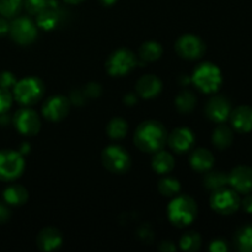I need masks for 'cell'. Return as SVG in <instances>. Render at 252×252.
<instances>
[{
	"label": "cell",
	"mask_w": 252,
	"mask_h": 252,
	"mask_svg": "<svg viewBox=\"0 0 252 252\" xmlns=\"http://www.w3.org/2000/svg\"><path fill=\"white\" fill-rule=\"evenodd\" d=\"M167 142V132L158 121H145L138 126L134 133V143L142 152L157 153Z\"/></svg>",
	"instance_id": "1"
},
{
	"label": "cell",
	"mask_w": 252,
	"mask_h": 252,
	"mask_svg": "<svg viewBox=\"0 0 252 252\" xmlns=\"http://www.w3.org/2000/svg\"><path fill=\"white\" fill-rule=\"evenodd\" d=\"M167 217L177 228L189 225L197 217L196 202L189 196H176L167 207Z\"/></svg>",
	"instance_id": "2"
},
{
	"label": "cell",
	"mask_w": 252,
	"mask_h": 252,
	"mask_svg": "<svg viewBox=\"0 0 252 252\" xmlns=\"http://www.w3.org/2000/svg\"><path fill=\"white\" fill-rule=\"evenodd\" d=\"M191 80L202 93L214 94L220 89L223 76L220 69L216 64L204 62L194 69Z\"/></svg>",
	"instance_id": "3"
},
{
	"label": "cell",
	"mask_w": 252,
	"mask_h": 252,
	"mask_svg": "<svg viewBox=\"0 0 252 252\" xmlns=\"http://www.w3.org/2000/svg\"><path fill=\"white\" fill-rule=\"evenodd\" d=\"M44 93V85L41 79L36 76L24 78L16 81L14 85V97L24 106H31L42 97Z\"/></svg>",
	"instance_id": "4"
},
{
	"label": "cell",
	"mask_w": 252,
	"mask_h": 252,
	"mask_svg": "<svg viewBox=\"0 0 252 252\" xmlns=\"http://www.w3.org/2000/svg\"><path fill=\"white\" fill-rule=\"evenodd\" d=\"M137 65L134 53L127 48H120L113 52L106 62V69L112 76H123L132 71Z\"/></svg>",
	"instance_id": "5"
},
{
	"label": "cell",
	"mask_w": 252,
	"mask_h": 252,
	"mask_svg": "<svg viewBox=\"0 0 252 252\" xmlns=\"http://www.w3.org/2000/svg\"><path fill=\"white\" fill-rule=\"evenodd\" d=\"M102 164L113 174H125L130 167V157L120 145H108L102 152Z\"/></svg>",
	"instance_id": "6"
},
{
	"label": "cell",
	"mask_w": 252,
	"mask_h": 252,
	"mask_svg": "<svg viewBox=\"0 0 252 252\" xmlns=\"http://www.w3.org/2000/svg\"><path fill=\"white\" fill-rule=\"evenodd\" d=\"M25 160L21 153L14 150H0V180L12 181L22 174Z\"/></svg>",
	"instance_id": "7"
},
{
	"label": "cell",
	"mask_w": 252,
	"mask_h": 252,
	"mask_svg": "<svg viewBox=\"0 0 252 252\" xmlns=\"http://www.w3.org/2000/svg\"><path fill=\"white\" fill-rule=\"evenodd\" d=\"M240 206V198L235 189H228L225 187L213 191L211 196V207L217 213L229 216L238 211Z\"/></svg>",
	"instance_id": "8"
},
{
	"label": "cell",
	"mask_w": 252,
	"mask_h": 252,
	"mask_svg": "<svg viewBox=\"0 0 252 252\" xmlns=\"http://www.w3.org/2000/svg\"><path fill=\"white\" fill-rule=\"evenodd\" d=\"M175 49L180 57L192 61V59H198L203 56L206 52V44L198 36L184 34L177 39Z\"/></svg>",
	"instance_id": "9"
},
{
	"label": "cell",
	"mask_w": 252,
	"mask_h": 252,
	"mask_svg": "<svg viewBox=\"0 0 252 252\" xmlns=\"http://www.w3.org/2000/svg\"><path fill=\"white\" fill-rule=\"evenodd\" d=\"M11 38L19 44H30L36 39V25L29 17H17L11 22L9 29Z\"/></svg>",
	"instance_id": "10"
},
{
	"label": "cell",
	"mask_w": 252,
	"mask_h": 252,
	"mask_svg": "<svg viewBox=\"0 0 252 252\" xmlns=\"http://www.w3.org/2000/svg\"><path fill=\"white\" fill-rule=\"evenodd\" d=\"M16 129L24 135H34L41 129V120L31 108H21L14 116Z\"/></svg>",
	"instance_id": "11"
},
{
	"label": "cell",
	"mask_w": 252,
	"mask_h": 252,
	"mask_svg": "<svg viewBox=\"0 0 252 252\" xmlns=\"http://www.w3.org/2000/svg\"><path fill=\"white\" fill-rule=\"evenodd\" d=\"M70 108V101L62 95H54L47 98L42 107V113L47 120L52 122H58L66 117Z\"/></svg>",
	"instance_id": "12"
},
{
	"label": "cell",
	"mask_w": 252,
	"mask_h": 252,
	"mask_svg": "<svg viewBox=\"0 0 252 252\" xmlns=\"http://www.w3.org/2000/svg\"><path fill=\"white\" fill-rule=\"evenodd\" d=\"M230 101L224 96H213L206 105V115L216 123H223L230 117Z\"/></svg>",
	"instance_id": "13"
},
{
	"label": "cell",
	"mask_w": 252,
	"mask_h": 252,
	"mask_svg": "<svg viewBox=\"0 0 252 252\" xmlns=\"http://www.w3.org/2000/svg\"><path fill=\"white\" fill-rule=\"evenodd\" d=\"M167 143L175 153L184 154V153L189 152L193 145L194 135L189 128L180 127L172 130L171 134L167 137Z\"/></svg>",
	"instance_id": "14"
},
{
	"label": "cell",
	"mask_w": 252,
	"mask_h": 252,
	"mask_svg": "<svg viewBox=\"0 0 252 252\" xmlns=\"http://www.w3.org/2000/svg\"><path fill=\"white\" fill-rule=\"evenodd\" d=\"M229 185L238 193L248 194L252 192V169L238 166L229 174Z\"/></svg>",
	"instance_id": "15"
},
{
	"label": "cell",
	"mask_w": 252,
	"mask_h": 252,
	"mask_svg": "<svg viewBox=\"0 0 252 252\" xmlns=\"http://www.w3.org/2000/svg\"><path fill=\"white\" fill-rule=\"evenodd\" d=\"M230 121L235 130L240 133H249L252 130V107L239 106L231 111Z\"/></svg>",
	"instance_id": "16"
},
{
	"label": "cell",
	"mask_w": 252,
	"mask_h": 252,
	"mask_svg": "<svg viewBox=\"0 0 252 252\" xmlns=\"http://www.w3.org/2000/svg\"><path fill=\"white\" fill-rule=\"evenodd\" d=\"M162 89V84L158 76L152 75H144L138 80L135 90L137 94L143 98H153L160 94Z\"/></svg>",
	"instance_id": "17"
},
{
	"label": "cell",
	"mask_w": 252,
	"mask_h": 252,
	"mask_svg": "<svg viewBox=\"0 0 252 252\" xmlns=\"http://www.w3.org/2000/svg\"><path fill=\"white\" fill-rule=\"evenodd\" d=\"M62 238L59 230L54 228H44L37 236V246L42 251H53L62 245Z\"/></svg>",
	"instance_id": "18"
},
{
	"label": "cell",
	"mask_w": 252,
	"mask_h": 252,
	"mask_svg": "<svg viewBox=\"0 0 252 252\" xmlns=\"http://www.w3.org/2000/svg\"><path fill=\"white\" fill-rule=\"evenodd\" d=\"M189 164L193 170L198 172H207L212 169L214 164V157L208 149L198 148L193 150L189 157Z\"/></svg>",
	"instance_id": "19"
},
{
	"label": "cell",
	"mask_w": 252,
	"mask_h": 252,
	"mask_svg": "<svg viewBox=\"0 0 252 252\" xmlns=\"http://www.w3.org/2000/svg\"><path fill=\"white\" fill-rule=\"evenodd\" d=\"M152 166L153 170H154L155 172H158L159 175L169 174V172L174 169L175 159L170 153L159 150V152L155 153V155L153 157Z\"/></svg>",
	"instance_id": "20"
},
{
	"label": "cell",
	"mask_w": 252,
	"mask_h": 252,
	"mask_svg": "<svg viewBox=\"0 0 252 252\" xmlns=\"http://www.w3.org/2000/svg\"><path fill=\"white\" fill-rule=\"evenodd\" d=\"M234 139L233 130L230 129V127L223 125V123H219L218 127L214 129L213 134H212V142L216 145L218 149H226L231 145Z\"/></svg>",
	"instance_id": "21"
},
{
	"label": "cell",
	"mask_w": 252,
	"mask_h": 252,
	"mask_svg": "<svg viewBox=\"0 0 252 252\" xmlns=\"http://www.w3.org/2000/svg\"><path fill=\"white\" fill-rule=\"evenodd\" d=\"M27 198H29V193L26 189L20 185H11L4 191L5 202L11 206H21L26 203Z\"/></svg>",
	"instance_id": "22"
},
{
	"label": "cell",
	"mask_w": 252,
	"mask_h": 252,
	"mask_svg": "<svg viewBox=\"0 0 252 252\" xmlns=\"http://www.w3.org/2000/svg\"><path fill=\"white\" fill-rule=\"evenodd\" d=\"M59 24V15L56 7H47L37 14V25L43 30H53Z\"/></svg>",
	"instance_id": "23"
},
{
	"label": "cell",
	"mask_w": 252,
	"mask_h": 252,
	"mask_svg": "<svg viewBox=\"0 0 252 252\" xmlns=\"http://www.w3.org/2000/svg\"><path fill=\"white\" fill-rule=\"evenodd\" d=\"M204 186L211 191L223 189L229 184V175L223 171H211L204 176Z\"/></svg>",
	"instance_id": "24"
},
{
	"label": "cell",
	"mask_w": 252,
	"mask_h": 252,
	"mask_svg": "<svg viewBox=\"0 0 252 252\" xmlns=\"http://www.w3.org/2000/svg\"><path fill=\"white\" fill-rule=\"evenodd\" d=\"M162 54L161 44L155 41H148L142 44L139 49V56L145 62H154L159 59Z\"/></svg>",
	"instance_id": "25"
},
{
	"label": "cell",
	"mask_w": 252,
	"mask_h": 252,
	"mask_svg": "<svg viewBox=\"0 0 252 252\" xmlns=\"http://www.w3.org/2000/svg\"><path fill=\"white\" fill-rule=\"evenodd\" d=\"M236 248L243 252H252V225H245L235 235Z\"/></svg>",
	"instance_id": "26"
},
{
	"label": "cell",
	"mask_w": 252,
	"mask_h": 252,
	"mask_svg": "<svg viewBox=\"0 0 252 252\" xmlns=\"http://www.w3.org/2000/svg\"><path fill=\"white\" fill-rule=\"evenodd\" d=\"M197 103V98L194 96L193 93L189 90H185L182 93H180L177 95L176 100H175V105H176V108L181 113H189L191 112L194 108Z\"/></svg>",
	"instance_id": "27"
},
{
	"label": "cell",
	"mask_w": 252,
	"mask_h": 252,
	"mask_svg": "<svg viewBox=\"0 0 252 252\" xmlns=\"http://www.w3.org/2000/svg\"><path fill=\"white\" fill-rule=\"evenodd\" d=\"M107 134L111 139H122V138L126 137L128 130L127 122H126L123 118L116 117L112 118L110 121V123L107 125Z\"/></svg>",
	"instance_id": "28"
},
{
	"label": "cell",
	"mask_w": 252,
	"mask_h": 252,
	"mask_svg": "<svg viewBox=\"0 0 252 252\" xmlns=\"http://www.w3.org/2000/svg\"><path fill=\"white\" fill-rule=\"evenodd\" d=\"M159 192L165 197H175L179 194L180 189H181V185L174 177H164L160 180L159 185H158Z\"/></svg>",
	"instance_id": "29"
},
{
	"label": "cell",
	"mask_w": 252,
	"mask_h": 252,
	"mask_svg": "<svg viewBox=\"0 0 252 252\" xmlns=\"http://www.w3.org/2000/svg\"><path fill=\"white\" fill-rule=\"evenodd\" d=\"M202 245L201 236L198 235L194 231H189V233H186L185 235H182L181 240H180V248L184 251H198L199 248Z\"/></svg>",
	"instance_id": "30"
},
{
	"label": "cell",
	"mask_w": 252,
	"mask_h": 252,
	"mask_svg": "<svg viewBox=\"0 0 252 252\" xmlns=\"http://www.w3.org/2000/svg\"><path fill=\"white\" fill-rule=\"evenodd\" d=\"M22 0H0V14L4 17H14L20 12Z\"/></svg>",
	"instance_id": "31"
},
{
	"label": "cell",
	"mask_w": 252,
	"mask_h": 252,
	"mask_svg": "<svg viewBox=\"0 0 252 252\" xmlns=\"http://www.w3.org/2000/svg\"><path fill=\"white\" fill-rule=\"evenodd\" d=\"M25 7L30 14H39L42 10L49 7V0H24Z\"/></svg>",
	"instance_id": "32"
},
{
	"label": "cell",
	"mask_w": 252,
	"mask_h": 252,
	"mask_svg": "<svg viewBox=\"0 0 252 252\" xmlns=\"http://www.w3.org/2000/svg\"><path fill=\"white\" fill-rule=\"evenodd\" d=\"M12 96L9 89L0 88V115H5L7 110L11 107Z\"/></svg>",
	"instance_id": "33"
},
{
	"label": "cell",
	"mask_w": 252,
	"mask_h": 252,
	"mask_svg": "<svg viewBox=\"0 0 252 252\" xmlns=\"http://www.w3.org/2000/svg\"><path fill=\"white\" fill-rule=\"evenodd\" d=\"M16 84V78L10 71H2L0 73V88L9 89Z\"/></svg>",
	"instance_id": "34"
},
{
	"label": "cell",
	"mask_w": 252,
	"mask_h": 252,
	"mask_svg": "<svg viewBox=\"0 0 252 252\" xmlns=\"http://www.w3.org/2000/svg\"><path fill=\"white\" fill-rule=\"evenodd\" d=\"M101 93H102V89H101L100 84L97 83L88 84L84 89V94H85L86 97H98Z\"/></svg>",
	"instance_id": "35"
},
{
	"label": "cell",
	"mask_w": 252,
	"mask_h": 252,
	"mask_svg": "<svg viewBox=\"0 0 252 252\" xmlns=\"http://www.w3.org/2000/svg\"><path fill=\"white\" fill-rule=\"evenodd\" d=\"M209 250L212 252H226L228 251V244H226V241L220 240V239L213 240L209 245Z\"/></svg>",
	"instance_id": "36"
},
{
	"label": "cell",
	"mask_w": 252,
	"mask_h": 252,
	"mask_svg": "<svg viewBox=\"0 0 252 252\" xmlns=\"http://www.w3.org/2000/svg\"><path fill=\"white\" fill-rule=\"evenodd\" d=\"M86 96L85 94H84V91L81 93V91H74L73 95H71V102L75 103V105H83L84 101H85Z\"/></svg>",
	"instance_id": "37"
},
{
	"label": "cell",
	"mask_w": 252,
	"mask_h": 252,
	"mask_svg": "<svg viewBox=\"0 0 252 252\" xmlns=\"http://www.w3.org/2000/svg\"><path fill=\"white\" fill-rule=\"evenodd\" d=\"M10 219V211L5 204L0 203V224L6 223Z\"/></svg>",
	"instance_id": "38"
},
{
	"label": "cell",
	"mask_w": 252,
	"mask_h": 252,
	"mask_svg": "<svg viewBox=\"0 0 252 252\" xmlns=\"http://www.w3.org/2000/svg\"><path fill=\"white\" fill-rule=\"evenodd\" d=\"M240 204H243V208L246 213L252 214V194H249L244 198V201Z\"/></svg>",
	"instance_id": "39"
},
{
	"label": "cell",
	"mask_w": 252,
	"mask_h": 252,
	"mask_svg": "<svg viewBox=\"0 0 252 252\" xmlns=\"http://www.w3.org/2000/svg\"><path fill=\"white\" fill-rule=\"evenodd\" d=\"M159 249L161 251H175L176 250V246H175L171 241H162V243L160 244Z\"/></svg>",
	"instance_id": "40"
},
{
	"label": "cell",
	"mask_w": 252,
	"mask_h": 252,
	"mask_svg": "<svg viewBox=\"0 0 252 252\" xmlns=\"http://www.w3.org/2000/svg\"><path fill=\"white\" fill-rule=\"evenodd\" d=\"M123 101H125V103L127 106H133L137 103V96L134 95V94H127V95L125 96V98H123Z\"/></svg>",
	"instance_id": "41"
},
{
	"label": "cell",
	"mask_w": 252,
	"mask_h": 252,
	"mask_svg": "<svg viewBox=\"0 0 252 252\" xmlns=\"http://www.w3.org/2000/svg\"><path fill=\"white\" fill-rule=\"evenodd\" d=\"M10 29V25L7 24V21L5 19H2V17H0V36H2V34L6 33L7 31H9Z\"/></svg>",
	"instance_id": "42"
},
{
	"label": "cell",
	"mask_w": 252,
	"mask_h": 252,
	"mask_svg": "<svg viewBox=\"0 0 252 252\" xmlns=\"http://www.w3.org/2000/svg\"><path fill=\"white\" fill-rule=\"evenodd\" d=\"M100 1L102 2V4L105 5V6H111V5L115 4V2L117 1V0H100Z\"/></svg>",
	"instance_id": "43"
},
{
	"label": "cell",
	"mask_w": 252,
	"mask_h": 252,
	"mask_svg": "<svg viewBox=\"0 0 252 252\" xmlns=\"http://www.w3.org/2000/svg\"><path fill=\"white\" fill-rule=\"evenodd\" d=\"M29 145H27L26 144V143H25V144H24V147H22V149H21V152H20V153H21V154H27V153H29Z\"/></svg>",
	"instance_id": "44"
},
{
	"label": "cell",
	"mask_w": 252,
	"mask_h": 252,
	"mask_svg": "<svg viewBox=\"0 0 252 252\" xmlns=\"http://www.w3.org/2000/svg\"><path fill=\"white\" fill-rule=\"evenodd\" d=\"M65 2H68V4H80L81 1H84V0H64Z\"/></svg>",
	"instance_id": "45"
}]
</instances>
